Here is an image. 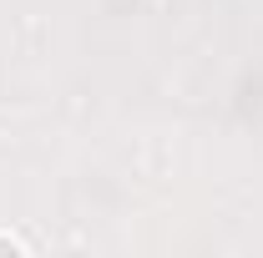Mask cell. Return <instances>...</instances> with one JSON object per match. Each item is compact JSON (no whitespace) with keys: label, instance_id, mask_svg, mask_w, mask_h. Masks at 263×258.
I'll return each instance as SVG.
<instances>
[{"label":"cell","instance_id":"obj_1","mask_svg":"<svg viewBox=\"0 0 263 258\" xmlns=\"http://www.w3.org/2000/svg\"><path fill=\"white\" fill-rule=\"evenodd\" d=\"M0 253H21V243L15 238H0Z\"/></svg>","mask_w":263,"mask_h":258}]
</instances>
